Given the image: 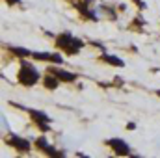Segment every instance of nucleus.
<instances>
[{
	"label": "nucleus",
	"mask_w": 160,
	"mask_h": 158,
	"mask_svg": "<svg viewBox=\"0 0 160 158\" xmlns=\"http://www.w3.org/2000/svg\"><path fill=\"white\" fill-rule=\"evenodd\" d=\"M54 45H56V48L60 50V52H63L65 56H77L80 50L84 48V41L78 39V37H75L71 32H60L58 36H54Z\"/></svg>",
	"instance_id": "obj_1"
},
{
	"label": "nucleus",
	"mask_w": 160,
	"mask_h": 158,
	"mask_svg": "<svg viewBox=\"0 0 160 158\" xmlns=\"http://www.w3.org/2000/svg\"><path fill=\"white\" fill-rule=\"evenodd\" d=\"M41 80H43V77H41V73L38 71V67L32 62H28V60H21L19 73H17V82L22 87H34V86L39 84Z\"/></svg>",
	"instance_id": "obj_2"
},
{
	"label": "nucleus",
	"mask_w": 160,
	"mask_h": 158,
	"mask_svg": "<svg viewBox=\"0 0 160 158\" xmlns=\"http://www.w3.org/2000/svg\"><path fill=\"white\" fill-rule=\"evenodd\" d=\"M26 114L30 116L32 123L38 126V130H39L41 134H48V132L52 130V126H50L52 119H50V116H48L47 112L38 110V108H26Z\"/></svg>",
	"instance_id": "obj_3"
},
{
	"label": "nucleus",
	"mask_w": 160,
	"mask_h": 158,
	"mask_svg": "<svg viewBox=\"0 0 160 158\" xmlns=\"http://www.w3.org/2000/svg\"><path fill=\"white\" fill-rule=\"evenodd\" d=\"M4 143H6L9 149L17 151V153H21V155H28V153L32 151V145H34L30 140H26V138H22V136H19V134H13V132H9L8 138H4Z\"/></svg>",
	"instance_id": "obj_4"
},
{
	"label": "nucleus",
	"mask_w": 160,
	"mask_h": 158,
	"mask_svg": "<svg viewBox=\"0 0 160 158\" xmlns=\"http://www.w3.org/2000/svg\"><path fill=\"white\" fill-rule=\"evenodd\" d=\"M104 145L110 147L116 156H132V147L123 138H108L104 140Z\"/></svg>",
	"instance_id": "obj_5"
},
{
	"label": "nucleus",
	"mask_w": 160,
	"mask_h": 158,
	"mask_svg": "<svg viewBox=\"0 0 160 158\" xmlns=\"http://www.w3.org/2000/svg\"><path fill=\"white\" fill-rule=\"evenodd\" d=\"M32 60L36 62H45V63H52V65H63V52H43V50H34Z\"/></svg>",
	"instance_id": "obj_6"
},
{
	"label": "nucleus",
	"mask_w": 160,
	"mask_h": 158,
	"mask_svg": "<svg viewBox=\"0 0 160 158\" xmlns=\"http://www.w3.org/2000/svg\"><path fill=\"white\" fill-rule=\"evenodd\" d=\"M47 73H52L54 77L62 80V84H75L78 80V75L73 73V71H67V69H62V65H48L47 67Z\"/></svg>",
	"instance_id": "obj_7"
},
{
	"label": "nucleus",
	"mask_w": 160,
	"mask_h": 158,
	"mask_svg": "<svg viewBox=\"0 0 160 158\" xmlns=\"http://www.w3.org/2000/svg\"><path fill=\"white\" fill-rule=\"evenodd\" d=\"M4 48H6L13 58H17V60H28V58H32V54H34V50H30V48H26V47H21V45L4 43Z\"/></svg>",
	"instance_id": "obj_8"
},
{
	"label": "nucleus",
	"mask_w": 160,
	"mask_h": 158,
	"mask_svg": "<svg viewBox=\"0 0 160 158\" xmlns=\"http://www.w3.org/2000/svg\"><path fill=\"white\" fill-rule=\"evenodd\" d=\"M75 7L78 9L80 17H84L86 21H91V22H97L99 21V17H97V13H95V9L91 7V4H86V2H75Z\"/></svg>",
	"instance_id": "obj_9"
},
{
	"label": "nucleus",
	"mask_w": 160,
	"mask_h": 158,
	"mask_svg": "<svg viewBox=\"0 0 160 158\" xmlns=\"http://www.w3.org/2000/svg\"><path fill=\"white\" fill-rule=\"evenodd\" d=\"M97 60H101V62H102V63H106V65L118 67V69H123V67H125V60H121L119 56H116V54H110V52H101Z\"/></svg>",
	"instance_id": "obj_10"
},
{
	"label": "nucleus",
	"mask_w": 160,
	"mask_h": 158,
	"mask_svg": "<svg viewBox=\"0 0 160 158\" xmlns=\"http://www.w3.org/2000/svg\"><path fill=\"white\" fill-rule=\"evenodd\" d=\"M41 84H43V87H45V89L54 91V89H58V87H60L62 80L58 78V77H54L52 73H47V75L43 77V80H41Z\"/></svg>",
	"instance_id": "obj_11"
},
{
	"label": "nucleus",
	"mask_w": 160,
	"mask_h": 158,
	"mask_svg": "<svg viewBox=\"0 0 160 158\" xmlns=\"http://www.w3.org/2000/svg\"><path fill=\"white\" fill-rule=\"evenodd\" d=\"M34 147H36L39 153L47 155V151L50 149V143H48V140H47V136H45V134H41L39 138H36V140H34Z\"/></svg>",
	"instance_id": "obj_12"
},
{
	"label": "nucleus",
	"mask_w": 160,
	"mask_h": 158,
	"mask_svg": "<svg viewBox=\"0 0 160 158\" xmlns=\"http://www.w3.org/2000/svg\"><path fill=\"white\" fill-rule=\"evenodd\" d=\"M132 2H134V4H136L140 9H145V7H147V4H145L143 0H132Z\"/></svg>",
	"instance_id": "obj_13"
},
{
	"label": "nucleus",
	"mask_w": 160,
	"mask_h": 158,
	"mask_svg": "<svg viewBox=\"0 0 160 158\" xmlns=\"http://www.w3.org/2000/svg\"><path fill=\"white\" fill-rule=\"evenodd\" d=\"M4 2H6L8 6H17V4H21L22 0H4Z\"/></svg>",
	"instance_id": "obj_14"
},
{
	"label": "nucleus",
	"mask_w": 160,
	"mask_h": 158,
	"mask_svg": "<svg viewBox=\"0 0 160 158\" xmlns=\"http://www.w3.org/2000/svg\"><path fill=\"white\" fill-rule=\"evenodd\" d=\"M136 128V123H127V130H134Z\"/></svg>",
	"instance_id": "obj_15"
},
{
	"label": "nucleus",
	"mask_w": 160,
	"mask_h": 158,
	"mask_svg": "<svg viewBox=\"0 0 160 158\" xmlns=\"http://www.w3.org/2000/svg\"><path fill=\"white\" fill-rule=\"evenodd\" d=\"M82 2H86V4H91V6H93V0H82Z\"/></svg>",
	"instance_id": "obj_16"
},
{
	"label": "nucleus",
	"mask_w": 160,
	"mask_h": 158,
	"mask_svg": "<svg viewBox=\"0 0 160 158\" xmlns=\"http://www.w3.org/2000/svg\"><path fill=\"white\" fill-rule=\"evenodd\" d=\"M155 95H157V97H160V89H155Z\"/></svg>",
	"instance_id": "obj_17"
}]
</instances>
